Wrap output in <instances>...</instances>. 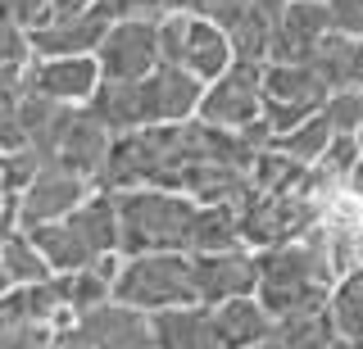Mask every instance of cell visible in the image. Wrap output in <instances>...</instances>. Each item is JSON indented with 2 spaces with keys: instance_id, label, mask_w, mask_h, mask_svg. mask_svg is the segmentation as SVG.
I'll return each mask as SVG.
<instances>
[{
  "instance_id": "31",
  "label": "cell",
  "mask_w": 363,
  "mask_h": 349,
  "mask_svg": "<svg viewBox=\"0 0 363 349\" xmlns=\"http://www.w3.org/2000/svg\"><path fill=\"white\" fill-rule=\"evenodd\" d=\"M0 9H5V14L14 18L23 32H28V37L55 18V5H50V0H0Z\"/></svg>"
},
{
  "instance_id": "14",
  "label": "cell",
  "mask_w": 363,
  "mask_h": 349,
  "mask_svg": "<svg viewBox=\"0 0 363 349\" xmlns=\"http://www.w3.org/2000/svg\"><path fill=\"white\" fill-rule=\"evenodd\" d=\"M332 32L327 23V5L323 0H286L272 28V50L268 59L277 64H309V55L318 50V41Z\"/></svg>"
},
{
  "instance_id": "21",
  "label": "cell",
  "mask_w": 363,
  "mask_h": 349,
  "mask_svg": "<svg viewBox=\"0 0 363 349\" xmlns=\"http://www.w3.org/2000/svg\"><path fill=\"white\" fill-rule=\"evenodd\" d=\"M0 258H5V273H9V286H37V281H50L55 268L45 263L41 245L32 241V231H5L0 236Z\"/></svg>"
},
{
  "instance_id": "18",
  "label": "cell",
  "mask_w": 363,
  "mask_h": 349,
  "mask_svg": "<svg viewBox=\"0 0 363 349\" xmlns=\"http://www.w3.org/2000/svg\"><path fill=\"white\" fill-rule=\"evenodd\" d=\"M213 331H218L223 349H250L272 331V313L259 304V295H236L213 304Z\"/></svg>"
},
{
  "instance_id": "12",
  "label": "cell",
  "mask_w": 363,
  "mask_h": 349,
  "mask_svg": "<svg viewBox=\"0 0 363 349\" xmlns=\"http://www.w3.org/2000/svg\"><path fill=\"white\" fill-rule=\"evenodd\" d=\"M113 23L109 0H91L82 9H60L45 28L32 32V55H96Z\"/></svg>"
},
{
  "instance_id": "7",
  "label": "cell",
  "mask_w": 363,
  "mask_h": 349,
  "mask_svg": "<svg viewBox=\"0 0 363 349\" xmlns=\"http://www.w3.org/2000/svg\"><path fill=\"white\" fill-rule=\"evenodd\" d=\"M196 118L209 122V127H227V132L255 127L264 118V64L236 59L223 77H213L200 96Z\"/></svg>"
},
{
  "instance_id": "30",
  "label": "cell",
  "mask_w": 363,
  "mask_h": 349,
  "mask_svg": "<svg viewBox=\"0 0 363 349\" xmlns=\"http://www.w3.org/2000/svg\"><path fill=\"white\" fill-rule=\"evenodd\" d=\"M327 5V23L332 32L350 41H363V0H323Z\"/></svg>"
},
{
  "instance_id": "36",
  "label": "cell",
  "mask_w": 363,
  "mask_h": 349,
  "mask_svg": "<svg viewBox=\"0 0 363 349\" xmlns=\"http://www.w3.org/2000/svg\"><path fill=\"white\" fill-rule=\"evenodd\" d=\"M354 82L363 86V41H359V73H354Z\"/></svg>"
},
{
  "instance_id": "33",
  "label": "cell",
  "mask_w": 363,
  "mask_h": 349,
  "mask_svg": "<svg viewBox=\"0 0 363 349\" xmlns=\"http://www.w3.org/2000/svg\"><path fill=\"white\" fill-rule=\"evenodd\" d=\"M327 349H363V345H359V341H345V336H336V341L327 345Z\"/></svg>"
},
{
  "instance_id": "24",
  "label": "cell",
  "mask_w": 363,
  "mask_h": 349,
  "mask_svg": "<svg viewBox=\"0 0 363 349\" xmlns=\"http://www.w3.org/2000/svg\"><path fill=\"white\" fill-rule=\"evenodd\" d=\"M272 341L281 349H327L336 341V326L332 313L318 309V313H295V318H277L272 322Z\"/></svg>"
},
{
  "instance_id": "34",
  "label": "cell",
  "mask_w": 363,
  "mask_h": 349,
  "mask_svg": "<svg viewBox=\"0 0 363 349\" xmlns=\"http://www.w3.org/2000/svg\"><path fill=\"white\" fill-rule=\"evenodd\" d=\"M354 268H363V231H359V241H354Z\"/></svg>"
},
{
  "instance_id": "28",
  "label": "cell",
  "mask_w": 363,
  "mask_h": 349,
  "mask_svg": "<svg viewBox=\"0 0 363 349\" xmlns=\"http://www.w3.org/2000/svg\"><path fill=\"white\" fill-rule=\"evenodd\" d=\"M41 168H45V159H41L37 150H28V145H23V150L0 154V190H5V195H23Z\"/></svg>"
},
{
  "instance_id": "29",
  "label": "cell",
  "mask_w": 363,
  "mask_h": 349,
  "mask_svg": "<svg viewBox=\"0 0 363 349\" xmlns=\"http://www.w3.org/2000/svg\"><path fill=\"white\" fill-rule=\"evenodd\" d=\"M55 331H60V326L28 318V322L9 326V331L0 336V349H50V345H55Z\"/></svg>"
},
{
  "instance_id": "4",
  "label": "cell",
  "mask_w": 363,
  "mask_h": 349,
  "mask_svg": "<svg viewBox=\"0 0 363 349\" xmlns=\"http://www.w3.org/2000/svg\"><path fill=\"white\" fill-rule=\"evenodd\" d=\"M318 205L304 190H255L236 205V227H241V245L250 250H272V245L300 241L304 231L318 222Z\"/></svg>"
},
{
  "instance_id": "25",
  "label": "cell",
  "mask_w": 363,
  "mask_h": 349,
  "mask_svg": "<svg viewBox=\"0 0 363 349\" xmlns=\"http://www.w3.org/2000/svg\"><path fill=\"white\" fill-rule=\"evenodd\" d=\"M332 122L323 118V109H318V114H309L300 122V127H291V132H281L277 141H272V150H281V154H291V159H300V164H318L327 154V145H332Z\"/></svg>"
},
{
  "instance_id": "15",
  "label": "cell",
  "mask_w": 363,
  "mask_h": 349,
  "mask_svg": "<svg viewBox=\"0 0 363 349\" xmlns=\"http://www.w3.org/2000/svg\"><path fill=\"white\" fill-rule=\"evenodd\" d=\"M91 114H96L113 137H128V132L155 127V96H150V77H136V82H100L91 96Z\"/></svg>"
},
{
  "instance_id": "20",
  "label": "cell",
  "mask_w": 363,
  "mask_h": 349,
  "mask_svg": "<svg viewBox=\"0 0 363 349\" xmlns=\"http://www.w3.org/2000/svg\"><path fill=\"white\" fill-rule=\"evenodd\" d=\"M64 222L91 245V254H96V258L118 254V205H113V190L100 186L96 195H91L86 205H77Z\"/></svg>"
},
{
  "instance_id": "11",
  "label": "cell",
  "mask_w": 363,
  "mask_h": 349,
  "mask_svg": "<svg viewBox=\"0 0 363 349\" xmlns=\"http://www.w3.org/2000/svg\"><path fill=\"white\" fill-rule=\"evenodd\" d=\"M100 77V59L96 55H32L28 64V91H37L55 105H73L82 109L91 105Z\"/></svg>"
},
{
  "instance_id": "22",
  "label": "cell",
  "mask_w": 363,
  "mask_h": 349,
  "mask_svg": "<svg viewBox=\"0 0 363 349\" xmlns=\"http://www.w3.org/2000/svg\"><path fill=\"white\" fill-rule=\"evenodd\" d=\"M309 69L327 82V91H340V86H359L354 73H359V41L340 37V32H327L318 41V50L309 55Z\"/></svg>"
},
{
  "instance_id": "35",
  "label": "cell",
  "mask_w": 363,
  "mask_h": 349,
  "mask_svg": "<svg viewBox=\"0 0 363 349\" xmlns=\"http://www.w3.org/2000/svg\"><path fill=\"white\" fill-rule=\"evenodd\" d=\"M9 290V273H5V258H0V295Z\"/></svg>"
},
{
  "instance_id": "17",
  "label": "cell",
  "mask_w": 363,
  "mask_h": 349,
  "mask_svg": "<svg viewBox=\"0 0 363 349\" xmlns=\"http://www.w3.org/2000/svg\"><path fill=\"white\" fill-rule=\"evenodd\" d=\"M150 326H155V349H223L218 331H213V313L204 304L150 313Z\"/></svg>"
},
{
  "instance_id": "26",
  "label": "cell",
  "mask_w": 363,
  "mask_h": 349,
  "mask_svg": "<svg viewBox=\"0 0 363 349\" xmlns=\"http://www.w3.org/2000/svg\"><path fill=\"white\" fill-rule=\"evenodd\" d=\"M28 64H32L28 32L0 9V82H28Z\"/></svg>"
},
{
  "instance_id": "8",
  "label": "cell",
  "mask_w": 363,
  "mask_h": 349,
  "mask_svg": "<svg viewBox=\"0 0 363 349\" xmlns=\"http://www.w3.org/2000/svg\"><path fill=\"white\" fill-rule=\"evenodd\" d=\"M100 77L105 82H136L150 77L164 55H159V18H113L105 41L96 46Z\"/></svg>"
},
{
  "instance_id": "19",
  "label": "cell",
  "mask_w": 363,
  "mask_h": 349,
  "mask_svg": "<svg viewBox=\"0 0 363 349\" xmlns=\"http://www.w3.org/2000/svg\"><path fill=\"white\" fill-rule=\"evenodd\" d=\"M150 96H155V122H191L200 109L204 82L177 64H159L150 73Z\"/></svg>"
},
{
  "instance_id": "23",
  "label": "cell",
  "mask_w": 363,
  "mask_h": 349,
  "mask_svg": "<svg viewBox=\"0 0 363 349\" xmlns=\"http://www.w3.org/2000/svg\"><path fill=\"white\" fill-rule=\"evenodd\" d=\"M327 313H332L336 336L363 345V268H350L336 277L332 295H327Z\"/></svg>"
},
{
  "instance_id": "27",
  "label": "cell",
  "mask_w": 363,
  "mask_h": 349,
  "mask_svg": "<svg viewBox=\"0 0 363 349\" xmlns=\"http://www.w3.org/2000/svg\"><path fill=\"white\" fill-rule=\"evenodd\" d=\"M323 118L332 122L336 137H359L363 127V86H340L323 100Z\"/></svg>"
},
{
  "instance_id": "13",
  "label": "cell",
  "mask_w": 363,
  "mask_h": 349,
  "mask_svg": "<svg viewBox=\"0 0 363 349\" xmlns=\"http://www.w3.org/2000/svg\"><path fill=\"white\" fill-rule=\"evenodd\" d=\"M73 326L82 331V341L91 349H155L150 313L132 309V304H118V299H105L96 309L77 313Z\"/></svg>"
},
{
  "instance_id": "5",
  "label": "cell",
  "mask_w": 363,
  "mask_h": 349,
  "mask_svg": "<svg viewBox=\"0 0 363 349\" xmlns=\"http://www.w3.org/2000/svg\"><path fill=\"white\" fill-rule=\"evenodd\" d=\"M159 55H164V64H177L191 77H200L204 86L236 64L227 28L204 14H164L159 18Z\"/></svg>"
},
{
  "instance_id": "3",
  "label": "cell",
  "mask_w": 363,
  "mask_h": 349,
  "mask_svg": "<svg viewBox=\"0 0 363 349\" xmlns=\"http://www.w3.org/2000/svg\"><path fill=\"white\" fill-rule=\"evenodd\" d=\"M113 299L132 304L141 313H164L182 309L196 299V281H191V254L182 250H150V254H123L118 277H113Z\"/></svg>"
},
{
  "instance_id": "37",
  "label": "cell",
  "mask_w": 363,
  "mask_h": 349,
  "mask_svg": "<svg viewBox=\"0 0 363 349\" xmlns=\"http://www.w3.org/2000/svg\"><path fill=\"white\" fill-rule=\"evenodd\" d=\"M359 145H363V127H359Z\"/></svg>"
},
{
  "instance_id": "6",
  "label": "cell",
  "mask_w": 363,
  "mask_h": 349,
  "mask_svg": "<svg viewBox=\"0 0 363 349\" xmlns=\"http://www.w3.org/2000/svg\"><path fill=\"white\" fill-rule=\"evenodd\" d=\"M327 96H332L327 82L309 69V64L268 59L264 64V127L272 132V141H277L281 132L300 127L309 114H318Z\"/></svg>"
},
{
  "instance_id": "9",
  "label": "cell",
  "mask_w": 363,
  "mask_h": 349,
  "mask_svg": "<svg viewBox=\"0 0 363 349\" xmlns=\"http://www.w3.org/2000/svg\"><path fill=\"white\" fill-rule=\"evenodd\" d=\"M96 190H100V182H91V177H77L60 164H45L32 177V186L18 195V227L32 231V227H45V222H60L77 205H86Z\"/></svg>"
},
{
  "instance_id": "16",
  "label": "cell",
  "mask_w": 363,
  "mask_h": 349,
  "mask_svg": "<svg viewBox=\"0 0 363 349\" xmlns=\"http://www.w3.org/2000/svg\"><path fill=\"white\" fill-rule=\"evenodd\" d=\"M109 145H113V132L82 105L73 114V122H68V132H64V141H60V150H55L50 164H60V168H68V173H77V177L100 182L105 159H109Z\"/></svg>"
},
{
  "instance_id": "1",
  "label": "cell",
  "mask_w": 363,
  "mask_h": 349,
  "mask_svg": "<svg viewBox=\"0 0 363 349\" xmlns=\"http://www.w3.org/2000/svg\"><path fill=\"white\" fill-rule=\"evenodd\" d=\"M259 254V304L277 318H295V313H318L327 309V295L336 286V268L327 254V236L323 227H313L300 241L272 245V250H255Z\"/></svg>"
},
{
  "instance_id": "32",
  "label": "cell",
  "mask_w": 363,
  "mask_h": 349,
  "mask_svg": "<svg viewBox=\"0 0 363 349\" xmlns=\"http://www.w3.org/2000/svg\"><path fill=\"white\" fill-rule=\"evenodd\" d=\"M50 349H91V345L82 341V331L68 322V326H60V331H55V345H50Z\"/></svg>"
},
{
  "instance_id": "10",
  "label": "cell",
  "mask_w": 363,
  "mask_h": 349,
  "mask_svg": "<svg viewBox=\"0 0 363 349\" xmlns=\"http://www.w3.org/2000/svg\"><path fill=\"white\" fill-rule=\"evenodd\" d=\"M191 281H196V299L204 309H213L223 299H236V295H255L259 290V254L250 245L191 254Z\"/></svg>"
},
{
  "instance_id": "2",
  "label": "cell",
  "mask_w": 363,
  "mask_h": 349,
  "mask_svg": "<svg viewBox=\"0 0 363 349\" xmlns=\"http://www.w3.org/2000/svg\"><path fill=\"white\" fill-rule=\"evenodd\" d=\"M118 205V254H150V250H191V222L196 200L168 186H132L113 190Z\"/></svg>"
}]
</instances>
